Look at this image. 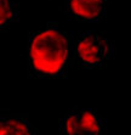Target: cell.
Masks as SVG:
<instances>
[{
	"label": "cell",
	"instance_id": "obj_1",
	"mask_svg": "<svg viewBox=\"0 0 131 135\" xmlns=\"http://www.w3.org/2000/svg\"><path fill=\"white\" fill-rule=\"evenodd\" d=\"M72 63L70 37L56 22L28 33L27 69L31 78H66Z\"/></svg>",
	"mask_w": 131,
	"mask_h": 135
},
{
	"label": "cell",
	"instance_id": "obj_2",
	"mask_svg": "<svg viewBox=\"0 0 131 135\" xmlns=\"http://www.w3.org/2000/svg\"><path fill=\"white\" fill-rule=\"evenodd\" d=\"M72 40L73 63L85 69L106 67L114 56V44L104 34L96 31L75 33Z\"/></svg>",
	"mask_w": 131,
	"mask_h": 135
},
{
	"label": "cell",
	"instance_id": "obj_3",
	"mask_svg": "<svg viewBox=\"0 0 131 135\" xmlns=\"http://www.w3.org/2000/svg\"><path fill=\"white\" fill-rule=\"evenodd\" d=\"M106 122L95 110L73 108L59 119L61 135H104Z\"/></svg>",
	"mask_w": 131,
	"mask_h": 135
},
{
	"label": "cell",
	"instance_id": "obj_4",
	"mask_svg": "<svg viewBox=\"0 0 131 135\" xmlns=\"http://www.w3.org/2000/svg\"><path fill=\"white\" fill-rule=\"evenodd\" d=\"M108 0H66L64 12L80 23H98L106 16Z\"/></svg>",
	"mask_w": 131,
	"mask_h": 135
},
{
	"label": "cell",
	"instance_id": "obj_5",
	"mask_svg": "<svg viewBox=\"0 0 131 135\" xmlns=\"http://www.w3.org/2000/svg\"><path fill=\"white\" fill-rule=\"evenodd\" d=\"M0 135H38L27 114H4L0 117Z\"/></svg>",
	"mask_w": 131,
	"mask_h": 135
},
{
	"label": "cell",
	"instance_id": "obj_6",
	"mask_svg": "<svg viewBox=\"0 0 131 135\" xmlns=\"http://www.w3.org/2000/svg\"><path fill=\"white\" fill-rule=\"evenodd\" d=\"M0 29L3 32L9 29V26L18 21V5L12 0H0Z\"/></svg>",
	"mask_w": 131,
	"mask_h": 135
}]
</instances>
